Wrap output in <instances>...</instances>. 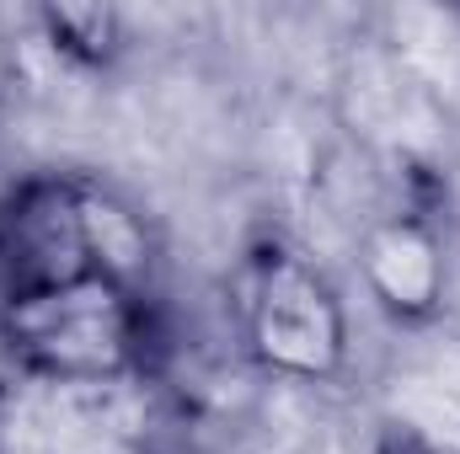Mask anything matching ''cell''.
<instances>
[{"instance_id":"obj_1","label":"cell","mask_w":460,"mask_h":454,"mask_svg":"<svg viewBox=\"0 0 460 454\" xmlns=\"http://www.w3.org/2000/svg\"><path fill=\"white\" fill-rule=\"evenodd\" d=\"M0 347L32 385H128L150 380L155 310L118 278H75L0 300Z\"/></svg>"},{"instance_id":"obj_2","label":"cell","mask_w":460,"mask_h":454,"mask_svg":"<svg viewBox=\"0 0 460 454\" xmlns=\"http://www.w3.org/2000/svg\"><path fill=\"white\" fill-rule=\"evenodd\" d=\"M235 321L257 369L327 385L348 369V305L338 284L289 240H257L241 262Z\"/></svg>"},{"instance_id":"obj_3","label":"cell","mask_w":460,"mask_h":454,"mask_svg":"<svg viewBox=\"0 0 460 454\" xmlns=\"http://www.w3.org/2000/svg\"><path fill=\"white\" fill-rule=\"evenodd\" d=\"M86 188L92 177L43 171L0 198V300H22L102 273L92 246Z\"/></svg>"},{"instance_id":"obj_4","label":"cell","mask_w":460,"mask_h":454,"mask_svg":"<svg viewBox=\"0 0 460 454\" xmlns=\"http://www.w3.org/2000/svg\"><path fill=\"white\" fill-rule=\"evenodd\" d=\"M358 278L396 327H429L450 294L445 235L429 214H385L358 240Z\"/></svg>"},{"instance_id":"obj_5","label":"cell","mask_w":460,"mask_h":454,"mask_svg":"<svg viewBox=\"0 0 460 454\" xmlns=\"http://www.w3.org/2000/svg\"><path fill=\"white\" fill-rule=\"evenodd\" d=\"M150 380L128 385H38V450L43 454H155L145 406Z\"/></svg>"},{"instance_id":"obj_6","label":"cell","mask_w":460,"mask_h":454,"mask_svg":"<svg viewBox=\"0 0 460 454\" xmlns=\"http://www.w3.org/2000/svg\"><path fill=\"white\" fill-rule=\"evenodd\" d=\"M43 43L81 70H108L123 54V16L113 5H43Z\"/></svg>"},{"instance_id":"obj_7","label":"cell","mask_w":460,"mask_h":454,"mask_svg":"<svg viewBox=\"0 0 460 454\" xmlns=\"http://www.w3.org/2000/svg\"><path fill=\"white\" fill-rule=\"evenodd\" d=\"M375 454H460V450H445V444H434V439H423V433H412V428H391Z\"/></svg>"}]
</instances>
